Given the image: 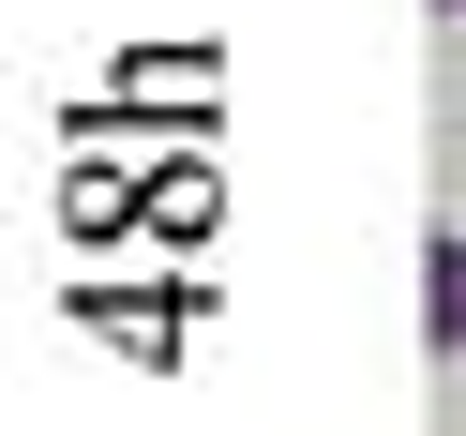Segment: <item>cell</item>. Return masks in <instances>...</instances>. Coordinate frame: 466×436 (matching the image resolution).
Listing matches in <instances>:
<instances>
[{"label":"cell","mask_w":466,"mask_h":436,"mask_svg":"<svg viewBox=\"0 0 466 436\" xmlns=\"http://www.w3.org/2000/svg\"><path fill=\"white\" fill-rule=\"evenodd\" d=\"M436 15H466V0H436Z\"/></svg>","instance_id":"2"},{"label":"cell","mask_w":466,"mask_h":436,"mask_svg":"<svg viewBox=\"0 0 466 436\" xmlns=\"http://www.w3.org/2000/svg\"><path fill=\"white\" fill-rule=\"evenodd\" d=\"M421 346H451V361H466V241L421 256Z\"/></svg>","instance_id":"1"}]
</instances>
